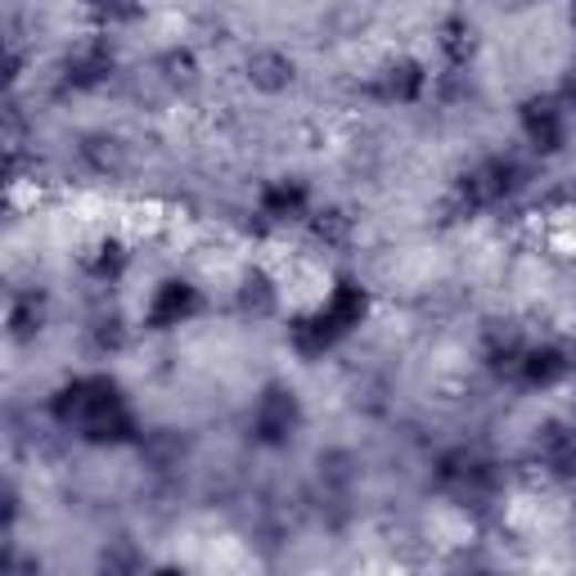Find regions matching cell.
Masks as SVG:
<instances>
[{"instance_id": "cell-1", "label": "cell", "mask_w": 576, "mask_h": 576, "mask_svg": "<svg viewBox=\"0 0 576 576\" xmlns=\"http://www.w3.org/2000/svg\"><path fill=\"white\" fill-rule=\"evenodd\" d=\"M248 82L257 91H284L288 82H294V63H288V54H279V50H257L248 59Z\"/></svg>"}]
</instances>
